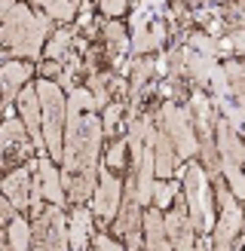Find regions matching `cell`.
<instances>
[{"label": "cell", "instance_id": "obj_11", "mask_svg": "<svg viewBox=\"0 0 245 251\" xmlns=\"http://www.w3.org/2000/svg\"><path fill=\"white\" fill-rule=\"evenodd\" d=\"M37 166H40V162L28 159V166L9 172L3 178V199H9L16 208H31V181H34Z\"/></svg>", "mask_w": 245, "mask_h": 251}, {"label": "cell", "instance_id": "obj_22", "mask_svg": "<svg viewBox=\"0 0 245 251\" xmlns=\"http://www.w3.org/2000/svg\"><path fill=\"white\" fill-rule=\"evenodd\" d=\"M34 6H40L52 22H71L77 16V9H83V3H77V0H43V3Z\"/></svg>", "mask_w": 245, "mask_h": 251}, {"label": "cell", "instance_id": "obj_29", "mask_svg": "<svg viewBox=\"0 0 245 251\" xmlns=\"http://www.w3.org/2000/svg\"><path fill=\"white\" fill-rule=\"evenodd\" d=\"M175 196H178V181H156V187H153V205L159 211L169 208Z\"/></svg>", "mask_w": 245, "mask_h": 251}, {"label": "cell", "instance_id": "obj_10", "mask_svg": "<svg viewBox=\"0 0 245 251\" xmlns=\"http://www.w3.org/2000/svg\"><path fill=\"white\" fill-rule=\"evenodd\" d=\"M166 230L175 251H196V227L190 221L187 202H181L178 196H175V208L166 215Z\"/></svg>", "mask_w": 245, "mask_h": 251}, {"label": "cell", "instance_id": "obj_18", "mask_svg": "<svg viewBox=\"0 0 245 251\" xmlns=\"http://www.w3.org/2000/svg\"><path fill=\"white\" fill-rule=\"evenodd\" d=\"M184 55H187V74H190V83L196 86V89H202V86H212L215 71L220 68V65H218V58H205V55H199V52H196V49H190V46H184Z\"/></svg>", "mask_w": 245, "mask_h": 251}, {"label": "cell", "instance_id": "obj_26", "mask_svg": "<svg viewBox=\"0 0 245 251\" xmlns=\"http://www.w3.org/2000/svg\"><path fill=\"white\" fill-rule=\"evenodd\" d=\"M190 49H196V52L205 55V58H220V55H224V49H220V37H212L205 31H196L190 37Z\"/></svg>", "mask_w": 245, "mask_h": 251}, {"label": "cell", "instance_id": "obj_8", "mask_svg": "<svg viewBox=\"0 0 245 251\" xmlns=\"http://www.w3.org/2000/svg\"><path fill=\"white\" fill-rule=\"evenodd\" d=\"M122 193H126L122 190V181L104 166L101 172H98V190L92 196V215H95V221H98L101 230L107 227V224L117 221V211L122 205Z\"/></svg>", "mask_w": 245, "mask_h": 251}, {"label": "cell", "instance_id": "obj_14", "mask_svg": "<svg viewBox=\"0 0 245 251\" xmlns=\"http://www.w3.org/2000/svg\"><path fill=\"white\" fill-rule=\"evenodd\" d=\"M150 144H153V156H156V175L159 178H172L175 175V169H178V150H175V144H172V138L166 135V129L163 126H153V132H150Z\"/></svg>", "mask_w": 245, "mask_h": 251}, {"label": "cell", "instance_id": "obj_34", "mask_svg": "<svg viewBox=\"0 0 245 251\" xmlns=\"http://www.w3.org/2000/svg\"><path fill=\"white\" fill-rule=\"evenodd\" d=\"M92 245H95L98 251H126L120 242H114V239H110V236H104V233H95V236H92Z\"/></svg>", "mask_w": 245, "mask_h": 251}, {"label": "cell", "instance_id": "obj_19", "mask_svg": "<svg viewBox=\"0 0 245 251\" xmlns=\"http://www.w3.org/2000/svg\"><path fill=\"white\" fill-rule=\"evenodd\" d=\"M40 162V181H43V193H46V199L52 205H65L68 202V193H65V184H61V172L52 166L55 159H49V156H40L37 159Z\"/></svg>", "mask_w": 245, "mask_h": 251}, {"label": "cell", "instance_id": "obj_5", "mask_svg": "<svg viewBox=\"0 0 245 251\" xmlns=\"http://www.w3.org/2000/svg\"><path fill=\"white\" fill-rule=\"evenodd\" d=\"M156 123L166 129V135L172 138V144H175L181 159L199 153V138H196V129H193V120H190L187 107H178L175 101H166L156 110Z\"/></svg>", "mask_w": 245, "mask_h": 251}, {"label": "cell", "instance_id": "obj_3", "mask_svg": "<svg viewBox=\"0 0 245 251\" xmlns=\"http://www.w3.org/2000/svg\"><path fill=\"white\" fill-rule=\"evenodd\" d=\"M181 178H184V196H187V211H190V221H193V227L199 230V233H208L212 230L215 233V196L212 190H208V175L202 169V162H187L181 172Z\"/></svg>", "mask_w": 245, "mask_h": 251}, {"label": "cell", "instance_id": "obj_38", "mask_svg": "<svg viewBox=\"0 0 245 251\" xmlns=\"http://www.w3.org/2000/svg\"><path fill=\"white\" fill-rule=\"evenodd\" d=\"M242 251H245V248H242Z\"/></svg>", "mask_w": 245, "mask_h": 251}, {"label": "cell", "instance_id": "obj_27", "mask_svg": "<svg viewBox=\"0 0 245 251\" xmlns=\"http://www.w3.org/2000/svg\"><path fill=\"white\" fill-rule=\"evenodd\" d=\"M126 153H129V141H126V138H117V141L107 147L104 166L110 172H122V169H126Z\"/></svg>", "mask_w": 245, "mask_h": 251}, {"label": "cell", "instance_id": "obj_4", "mask_svg": "<svg viewBox=\"0 0 245 251\" xmlns=\"http://www.w3.org/2000/svg\"><path fill=\"white\" fill-rule=\"evenodd\" d=\"M212 184H215V202L220 208L215 233H212V251H233V245L239 239V230H242V221H245V211L236 202V193L220 178L212 181Z\"/></svg>", "mask_w": 245, "mask_h": 251}, {"label": "cell", "instance_id": "obj_31", "mask_svg": "<svg viewBox=\"0 0 245 251\" xmlns=\"http://www.w3.org/2000/svg\"><path fill=\"white\" fill-rule=\"evenodd\" d=\"M120 117H122V101H110V107H104V120H101L104 123V135H114Z\"/></svg>", "mask_w": 245, "mask_h": 251}, {"label": "cell", "instance_id": "obj_25", "mask_svg": "<svg viewBox=\"0 0 245 251\" xmlns=\"http://www.w3.org/2000/svg\"><path fill=\"white\" fill-rule=\"evenodd\" d=\"M110 77H114V71H98L95 77H89V92L95 95V104L98 110L101 107H110Z\"/></svg>", "mask_w": 245, "mask_h": 251}, {"label": "cell", "instance_id": "obj_28", "mask_svg": "<svg viewBox=\"0 0 245 251\" xmlns=\"http://www.w3.org/2000/svg\"><path fill=\"white\" fill-rule=\"evenodd\" d=\"M220 16H224L227 31H245V3H220Z\"/></svg>", "mask_w": 245, "mask_h": 251}, {"label": "cell", "instance_id": "obj_24", "mask_svg": "<svg viewBox=\"0 0 245 251\" xmlns=\"http://www.w3.org/2000/svg\"><path fill=\"white\" fill-rule=\"evenodd\" d=\"M6 239H9L12 251H31V224L24 218H16L6 227Z\"/></svg>", "mask_w": 245, "mask_h": 251}, {"label": "cell", "instance_id": "obj_7", "mask_svg": "<svg viewBox=\"0 0 245 251\" xmlns=\"http://www.w3.org/2000/svg\"><path fill=\"white\" fill-rule=\"evenodd\" d=\"M31 251H71V230L58 205H46L43 215L31 221Z\"/></svg>", "mask_w": 245, "mask_h": 251}, {"label": "cell", "instance_id": "obj_6", "mask_svg": "<svg viewBox=\"0 0 245 251\" xmlns=\"http://www.w3.org/2000/svg\"><path fill=\"white\" fill-rule=\"evenodd\" d=\"M144 205L138 202V187H135V175H126V193H122V205L117 211L114 233L120 239H126L129 251H141L144 239Z\"/></svg>", "mask_w": 245, "mask_h": 251}, {"label": "cell", "instance_id": "obj_17", "mask_svg": "<svg viewBox=\"0 0 245 251\" xmlns=\"http://www.w3.org/2000/svg\"><path fill=\"white\" fill-rule=\"evenodd\" d=\"M169 40V25L166 22H150V28H138L132 31V52L135 55H144V52H153Z\"/></svg>", "mask_w": 245, "mask_h": 251}, {"label": "cell", "instance_id": "obj_21", "mask_svg": "<svg viewBox=\"0 0 245 251\" xmlns=\"http://www.w3.org/2000/svg\"><path fill=\"white\" fill-rule=\"evenodd\" d=\"M77 28H58L52 37H49L46 43V61H58V65H65L68 52L74 49V40H77Z\"/></svg>", "mask_w": 245, "mask_h": 251}, {"label": "cell", "instance_id": "obj_37", "mask_svg": "<svg viewBox=\"0 0 245 251\" xmlns=\"http://www.w3.org/2000/svg\"><path fill=\"white\" fill-rule=\"evenodd\" d=\"M92 251H98V248H92Z\"/></svg>", "mask_w": 245, "mask_h": 251}, {"label": "cell", "instance_id": "obj_33", "mask_svg": "<svg viewBox=\"0 0 245 251\" xmlns=\"http://www.w3.org/2000/svg\"><path fill=\"white\" fill-rule=\"evenodd\" d=\"M98 9H101L104 16H122V12L129 9V3H126V0H101Z\"/></svg>", "mask_w": 245, "mask_h": 251}, {"label": "cell", "instance_id": "obj_35", "mask_svg": "<svg viewBox=\"0 0 245 251\" xmlns=\"http://www.w3.org/2000/svg\"><path fill=\"white\" fill-rule=\"evenodd\" d=\"M16 211H19V208L12 205L9 199H3V202H0V224H3V227H9V224L16 221Z\"/></svg>", "mask_w": 245, "mask_h": 251}, {"label": "cell", "instance_id": "obj_30", "mask_svg": "<svg viewBox=\"0 0 245 251\" xmlns=\"http://www.w3.org/2000/svg\"><path fill=\"white\" fill-rule=\"evenodd\" d=\"M68 101H71V104H77V107L83 110V114H95V110H98V104H95V95H92L89 89H74Z\"/></svg>", "mask_w": 245, "mask_h": 251}, {"label": "cell", "instance_id": "obj_23", "mask_svg": "<svg viewBox=\"0 0 245 251\" xmlns=\"http://www.w3.org/2000/svg\"><path fill=\"white\" fill-rule=\"evenodd\" d=\"M224 74H227V83H230V92L236 98V104L245 110V68H242V61H224Z\"/></svg>", "mask_w": 245, "mask_h": 251}, {"label": "cell", "instance_id": "obj_1", "mask_svg": "<svg viewBox=\"0 0 245 251\" xmlns=\"http://www.w3.org/2000/svg\"><path fill=\"white\" fill-rule=\"evenodd\" d=\"M0 16H3V58L19 61V58L40 55L43 40L52 31V19L46 12H31L22 3L3 0L0 3Z\"/></svg>", "mask_w": 245, "mask_h": 251}, {"label": "cell", "instance_id": "obj_9", "mask_svg": "<svg viewBox=\"0 0 245 251\" xmlns=\"http://www.w3.org/2000/svg\"><path fill=\"white\" fill-rule=\"evenodd\" d=\"M0 141H3V172H16V166L22 159H28L37 144H34V138L28 132V126H24L22 120L16 117H6L3 120V135H0Z\"/></svg>", "mask_w": 245, "mask_h": 251}, {"label": "cell", "instance_id": "obj_2", "mask_svg": "<svg viewBox=\"0 0 245 251\" xmlns=\"http://www.w3.org/2000/svg\"><path fill=\"white\" fill-rule=\"evenodd\" d=\"M37 95H40V107H43V138H46V150L52 153V159L65 156V129H68V101L61 86L52 80H40L37 83Z\"/></svg>", "mask_w": 245, "mask_h": 251}, {"label": "cell", "instance_id": "obj_12", "mask_svg": "<svg viewBox=\"0 0 245 251\" xmlns=\"http://www.w3.org/2000/svg\"><path fill=\"white\" fill-rule=\"evenodd\" d=\"M19 120L28 126L34 144L46 147V138H43V107H40V95H37L34 86H24L22 95H19Z\"/></svg>", "mask_w": 245, "mask_h": 251}, {"label": "cell", "instance_id": "obj_36", "mask_svg": "<svg viewBox=\"0 0 245 251\" xmlns=\"http://www.w3.org/2000/svg\"><path fill=\"white\" fill-rule=\"evenodd\" d=\"M242 230H245V221H242Z\"/></svg>", "mask_w": 245, "mask_h": 251}, {"label": "cell", "instance_id": "obj_20", "mask_svg": "<svg viewBox=\"0 0 245 251\" xmlns=\"http://www.w3.org/2000/svg\"><path fill=\"white\" fill-rule=\"evenodd\" d=\"M92 211L89 208H83L77 205L74 208V215H71V224H68V230H71V251H86V242H89V227H92Z\"/></svg>", "mask_w": 245, "mask_h": 251}, {"label": "cell", "instance_id": "obj_15", "mask_svg": "<svg viewBox=\"0 0 245 251\" xmlns=\"http://www.w3.org/2000/svg\"><path fill=\"white\" fill-rule=\"evenodd\" d=\"M101 43H104L107 61L114 65V71H120L126 49H132V40L126 37V28H122L120 22H104V28H101Z\"/></svg>", "mask_w": 245, "mask_h": 251}, {"label": "cell", "instance_id": "obj_16", "mask_svg": "<svg viewBox=\"0 0 245 251\" xmlns=\"http://www.w3.org/2000/svg\"><path fill=\"white\" fill-rule=\"evenodd\" d=\"M144 242H147V251H175L166 230V215L159 208L144 211Z\"/></svg>", "mask_w": 245, "mask_h": 251}, {"label": "cell", "instance_id": "obj_32", "mask_svg": "<svg viewBox=\"0 0 245 251\" xmlns=\"http://www.w3.org/2000/svg\"><path fill=\"white\" fill-rule=\"evenodd\" d=\"M43 74V80H52V83H58V77H61V71H65V65H58V61H40V68H37Z\"/></svg>", "mask_w": 245, "mask_h": 251}, {"label": "cell", "instance_id": "obj_13", "mask_svg": "<svg viewBox=\"0 0 245 251\" xmlns=\"http://www.w3.org/2000/svg\"><path fill=\"white\" fill-rule=\"evenodd\" d=\"M34 68L24 65V61H3V71H0V80H3V107L9 110L12 101H19L22 89L28 86Z\"/></svg>", "mask_w": 245, "mask_h": 251}]
</instances>
